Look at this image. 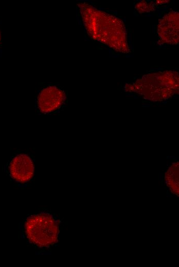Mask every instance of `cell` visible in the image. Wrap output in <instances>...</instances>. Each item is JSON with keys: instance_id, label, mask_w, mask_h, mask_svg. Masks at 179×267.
<instances>
[{"instance_id": "1", "label": "cell", "mask_w": 179, "mask_h": 267, "mask_svg": "<svg viewBox=\"0 0 179 267\" xmlns=\"http://www.w3.org/2000/svg\"><path fill=\"white\" fill-rule=\"evenodd\" d=\"M80 23L90 37L113 50L130 52L123 22L85 1L77 3Z\"/></svg>"}, {"instance_id": "2", "label": "cell", "mask_w": 179, "mask_h": 267, "mask_svg": "<svg viewBox=\"0 0 179 267\" xmlns=\"http://www.w3.org/2000/svg\"><path fill=\"white\" fill-rule=\"evenodd\" d=\"M125 90L135 92L146 99L162 101L178 92V73L167 70L142 76L132 84L125 85Z\"/></svg>"}, {"instance_id": "3", "label": "cell", "mask_w": 179, "mask_h": 267, "mask_svg": "<svg viewBox=\"0 0 179 267\" xmlns=\"http://www.w3.org/2000/svg\"><path fill=\"white\" fill-rule=\"evenodd\" d=\"M24 232L30 243L38 247H48L58 241L59 224L52 215L41 213L26 219Z\"/></svg>"}, {"instance_id": "4", "label": "cell", "mask_w": 179, "mask_h": 267, "mask_svg": "<svg viewBox=\"0 0 179 267\" xmlns=\"http://www.w3.org/2000/svg\"><path fill=\"white\" fill-rule=\"evenodd\" d=\"M67 96L59 83L41 82L35 94V110L40 115L59 113L64 107Z\"/></svg>"}, {"instance_id": "5", "label": "cell", "mask_w": 179, "mask_h": 267, "mask_svg": "<svg viewBox=\"0 0 179 267\" xmlns=\"http://www.w3.org/2000/svg\"><path fill=\"white\" fill-rule=\"evenodd\" d=\"M10 177L17 183L29 181L34 173L33 163L31 158L25 154H19L10 160L8 166Z\"/></svg>"}, {"instance_id": "6", "label": "cell", "mask_w": 179, "mask_h": 267, "mask_svg": "<svg viewBox=\"0 0 179 267\" xmlns=\"http://www.w3.org/2000/svg\"><path fill=\"white\" fill-rule=\"evenodd\" d=\"M179 14L171 11L159 20L157 34L161 44L177 45L178 43Z\"/></svg>"}, {"instance_id": "7", "label": "cell", "mask_w": 179, "mask_h": 267, "mask_svg": "<svg viewBox=\"0 0 179 267\" xmlns=\"http://www.w3.org/2000/svg\"><path fill=\"white\" fill-rule=\"evenodd\" d=\"M178 163L172 164L166 174V183L172 189V192H178Z\"/></svg>"}, {"instance_id": "8", "label": "cell", "mask_w": 179, "mask_h": 267, "mask_svg": "<svg viewBox=\"0 0 179 267\" xmlns=\"http://www.w3.org/2000/svg\"><path fill=\"white\" fill-rule=\"evenodd\" d=\"M155 6V4L153 2H147L145 1H142L136 3L135 5V8L139 13H141L154 11Z\"/></svg>"}, {"instance_id": "9", "label": "cell", "mask_w": 179, "mask_h": 267, "mask_svg": "<svg viewBox=\"0 0 179 267\" xmlns=\"http://www.w3.org/2000/svg\"><path fill=\"white\" fill-rule=\"evenodd\" d=\"M169 2V1H155L154 3L155 4L162 5V4H165L166 3H168Z\"/></svg>"}, {"instance_id": "10", "label": "cell", "mask_w": 179, "mask_h": 267, "mask_svg": "<svg viewBox=\"0 0 179 267\" xmlns=\"http://www.w3.org/2000/svg\"><path fill=\"white\" fill-rule=\"evenodd\" d=\"M1 46H2V32H1V22H0V55H1V52H2Z\"/></svg>"}]
</instances>
